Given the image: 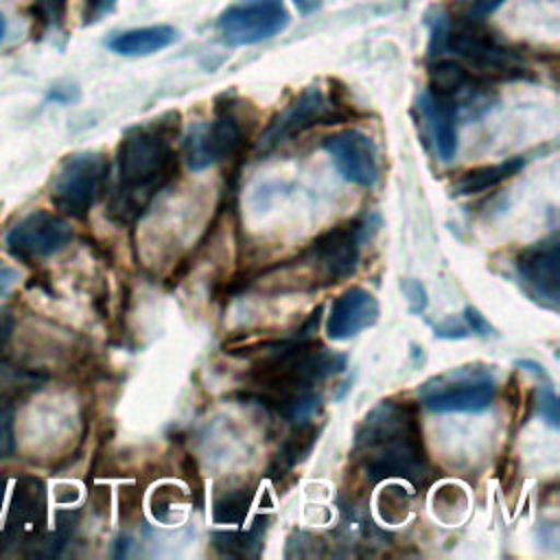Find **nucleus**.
Instances as JSON below:
<instances>
[{
  "mask_svg": "<svg viewBox=\"0 0 560 560\" xmlns=\"http://www.w3.org/2000/svg\"><path fill=\"white\" fill-rule=\"evenodd\" d=\"M400 291L405 293L407 298V304H409V313L411 315H422L427 304H429V293H427V287L416 280V278H407L400 282Z\"/></svg>",
  "mask_w": 560,
  "mask_h": 560,
  "instance_id": "24",
  "label": "nucleus"
},
{
  "mask_svg": "<svg viewBox=\"0 0 560 560\" xmlns=\"http://www.w3.org/2000/svg\"><path fill=\"white\" fill-rule=\"evenodd\" d=\"M46 378V372L37 368L0 359V409H11L13 405L26 400L31 394L44 387Z\"/></svg>",
  "mask_w": 560,
  "mask_h": 560,
  "instance_id": "16",
  "label": "nucleus"
},
{
  "mask_svg": "<svg viewBox=\"0 0 560 560\" xmlns=\"http://www.w3.org/2000/svg\"><path fill=\"white\" fill-rule=\"evenodd\" d=\"M346 118L348 112H343L339 101H328L317 85H308L276 118H271L256 142V151L269 153L315 125H335Z\"/></svg>",
  "mask_w": 560,
  "mask_h": 560,
  "instance_id": "8",
  "label": "nucleus"
},
{
  "mask_svg": "<svg viewBox=\"0 0 560 560\" xmlns=\"http://www.w3.org/2000/svg\"><path fill=\"white\" fill-rule=\"evenodd\" d=\"M378 315V300L363 287H350L332 300L326 317V335L332 341H348L365 328H372Z\"/></svg>",
  "mask_w": 560,
  "mask_h": 560,
  "instance_id": "13",
  "label": "nucleus"
},
{
  "mask_svg": "<svg viewBox=\"0 0 560 560\" xmlns=\"http://www.w3.org/2000/svg\"><path fill=\"white\" fill-rule=\"evenodd\" d=\"M514 365L521 368V370H525V372H529V374H534L542 385H545V383H551V378H549V374L545 372V368H542L540 363L532 361V359H518V361H514Z\"/></svg>",
  "mask_w": 560,
  "mask_h": 560,
  "instance_id": "34",
  "label": "nucleus"
},
{
  "mask_svg": "<svg viewBox=\"0 0 560 560\" xmlns=\"http://www.w3.org/2000/svg\"><path fill=\"white\" fill-rule=\"evenodd\" d=\"M18 280H20V271L0 260V295L9 293Z\"/></svg>",
  "mask_w": 560,
  "mask_h": 560,
  "instance_id": "32",
  "label": "nucleus"
},
{
  "mask_svg": "<svg viewBox=\"0 0 560 560\" xmlns=\"http://www.w3.org/2000/svg\"><path fill=\"white\" fill-rule=\"evenodd\" d=\"M15 326V317L7 306H0V348L9 341Z\"/></svg>",
  "mask_w": 560,
  "mask_h": 560,
  "instance_id": "33",
  "label": "nucleus"
},
{
  "mask_svg": "<svg viewBox=\"0 0 560 560\" xmlns=\"http://www.w3.org/2000/svg\"><path fill=\"white\" fill-rule=\"evenodd\" d=\"M245 142L247 129L234 107V98H228L225 105L217 101L212 122H195L186 131L182 151L190 171H203L217 162L238 164L245 153Z\"/></svg>",
  "mask_w": 560,
  "mask_h": 560,
  "instance_id": "6",
  "label": "nucleus"
},
{
  "mask_svg": "<svg viewBox=\"0 0 560 560\" xmlns=\"http://www.w3.org/2000/svg\"><path fill=\"white\" fill-rule=\"evenodd\" d=\"M254 499V488L247 483H236L225 490H217L212 501V518L223 525H238L245 521L247 510Z\"/></svg>",
  "mask_w": 560,
  "mask_h": 560,
  "instance_id": "20",
  "label": "nucleus"
},
{
  "mask_svg": "<svg viewBox=\"0 0 560 560\" xmlns=\"http://www.w3.org/2000/svg\"><path fill=\"white\" fill-rule=\"evenodd\" d=\"M317 435H319V427L313 420L293 424L291 433L284 438V442L280 444V448L276 453L271 472L287 475V472H291V468L302 464L311 455V451L317 442Z\"/></svg>",
  "mask_w": 560,
  "mask_h": 560,
  "instance_id": "19",
  "label": "nucleus"
},
{
  "mask_svg": "<svg viewBox=\"0 0 560 560\" xmlns=\"http://www.w3.org/2000/svg\"><path fill=\"white\" fill-rule=\"evenodd\" d=\"M464 15L472 18V20H483L490 13H494L505 0H457Z\"/></svg>",
  "mask_w": 560,
  "mask_h": 560,
  "instance_id": "28",
  "label": "nucleus"
},
{
  "mask_svg": "<svg viewBox=\"0 0 560 560\" xmlns=\"http://www.w3.org/2000/svg\"><path fill=\"white\" fill-rule=\"evenodd\" d=\"M354 457L370 483L405 479L420 488L435 479L418 407L409 400H381L363 416L354 429Z\"/></svg>",
  "mask_w": 560,
  "mask_h": 560,
  "instance_id": "1",
  "label": "nucleus"
},
{
  "mask_svg": "<svg viewBox=\"0 0 560 560\" xmlns=\"http://www.w3.org/2000/svg\"><path fill=\"white\" fill-rule=\"evenodd\" d=\"M72 236L74 232L61 214L33 210L7 232L4 247L22 262H39L66 249Z\"/></svg>",
  "mask_w": 560,
  "mask_h": 560,
  "instance_id": "10",
  "label": "nucleus"
},
{
  "mask_svg": "<svg viewBox=\"0 0 560 560\" xmlns=\"http://www.w3.org/2000/svg\"><path fill=\"white\" fill-rule=\"evenodd\" d=\"M293 4L302 11V13H313L322 7V0H293Z\"/></svg>",
  "mask_w": 560,
  "mask_h": 560,
  "instance_id": "35",
  "label": "nucleus"
},
{
  "mask_svg": "<svg viewBox=\"0 0 560 560\" xmlns=\"http://www.w3.org/2000/svg\"><path fill=\"white\" fill-rule=\"evenodd\" d=\"M15 451V420L11 409H0V462L9 459Z\"/></svg>",
  "mask_w": 560,
  "mask_h": 560,
  "instance_id": "25",
  "label": "nucleus"
},
{
  "mask_svg": "<svg viewBox=\"0 0 560 560\" xmlns=\"http://www.w3.org/2000/svg\"><path fill=\"white\" fill-rule=\"evenodd\" d=\"M116 0H85V22H96L112 11Z\"/></svg>",
  "mask_w": 560,
  "mask_h": 560,
  "instance_id": "31",
  "label": "nucleus"
},
{
  "mask_svg": "<svg viewBox=\"0 0 560 560\" xmlns=\"http://www.w3.org/2000/svg\"><path fill=\"white\" fill-rule=\"evenodd\" d=\"M462 319L466 324V328L470 330V335H479V337H488L494 335V328L490 326V322L475 308V306H466L462 313Z\"/></svg>",
  "mask_w": 560,
  "mask_h": 560,
  "instance_id": "29",
  "label": "nucleus"
},
{
  "mask_svg": "<svg viewBox=\"0 0 560 560\" xmlns=\"http://www.w3.org/2000/svg\"><path fill=\"white\" fill-rule=\"evenodd\" d=\"M4 33H7V18H4V13L0 11V42L4 39Z\"/></svg>",
  "mask_w": 560,
  "mask_h": 560,
  "instance_id": "36",
  "label": "nucleus"
},
{
  "mask_svg": "<svg viewBox=\"0 0 560 560\" xmlns=\"http://www.w3.org/2000/svg\"><path fill=\"white\" fill-rule=\"evenodd\" d=\"M418 109H420V116L431 133L438 158L442 162L453 160L457 153V109H455V105L427 90L418 98Z\"/></svg>",
  "mask_w": 560,
  "mask_h": 560,
  "instance_id": "14",
  "label": "nucleus"
},
{
  "mask_svg": "<svg viewBox=\"0 0 560 560\" xmlns=\"http://www.w3.org/2000/svg\"><path fill=\"white\" fill-rule=\"evenodd\" d=\"M494 378L481 365L448 370L418 387V400L438 413H479L494 402Z\"/></svg>",
  "mask_w": 560,
  "mask_h": 560,
  "instance_id": "7",
  "label": "nucleus"
},
{
  "mask_svg": "<svg viewBox=\"0 0 560 560\" xmlns=\"http://www.w3.org/2000/svg\"><path fill=\"white\" fill-rule=\"evenodd\" d=\"M339 175L361 188H372L378 179V153L370 136L357 129H341L322 142Z\"/></svg>",
  "mask_w": 560,
  "mask_h": 560,
  "instance_id": "12",
  "label": "nucleus"
},
{
  "mask_svg": "<svg viewBox=\"0 0 560 560\" xmlns=\"http://www.w3.org/2000/svg\"><path fill=\"white\" fill-rule=\"evenodd\" d=\"M184 492L173 483H162L151 494V512L158 521H168L173 508H177L184 501Z\"/></svg>",
  "mask_w": 560,
  "mask_h": 560,
  "instance_id": "22",
  "label": "nucleus"
},
{
  "mask_svg": "<svg viewBox=\"0 0 560 560\" xmlns=\"http://www.w3.org/2000/svg\"><path fill=\"white\" fill-rule=\"evenodd\" d=\"M66 9L68 0H31L28 15L33 20V26L39 28V33H46L55 26H61Z\"/></svg>",
  "mask_w": 560,
  "mask_h": 560,
  "instance_id": "21",
  "label": "nucleus"
},
{
  "mask_svg": "<svg viewBox=\"0 0 560 560\" xmlns=\"http://www.w3.org/2000/svg\"><path fill=\"white\" fill-rule=\"evenodd\" d=\"M269 516H256L247 529H219L210 534L217 553L228 558H256L262 547Z\"/></svg>",
  "mask_w": 560,
  "mask_h": 560,
  "instance_id": "17",
  "label": "nucleus"
},
{
  "mask_svg": "<svg viewBox=\"0 0 560 560\" xmlns=\"http://www.w3.org/2000/svg\"><path fill=\"white\" fill-rule=\"evenodd\" d=\"M289 22L282 0H238L217 18V33L230 46H252L278 35Z\"/></svg>",
  "mask_w": 560,
  "mask_h": 560,
  "instance_id": "9",
  "label": "nucleus"
},
{
  "mask_svg": "<svg viewBox=\"0 0 560 560\" xmlns=\"http://www.w3.org/2000/svg\"><path fill=\"white\" fill-rule=\"evenodd\" d=\"M472 18H438L431 28L429 57L448 55L479 79H525L529 70L521 55L497 39Z\"/></svg>",
  "mask_w": 560,
  "mask_h": 560,
  "instance_id": "3",
  "label": "nucleus"
},
{
  "mask_svg": "<svg viewBox=\"0 0 560 560\" xmlns=\"http://www.w3.org/2000/svg\"><path fill=\"white\" fill-rule=\"evenodd\" d=\"M140 508H142V490L138 486L120 488V518L122 521L138 518Z\"/></svg>",
  "mask_w": 560,
  "mask_h": 560,
  "instance_id": "27",
  "label": "nucleus"
},
{
  "mask_svg": "<svg viewBox=\"0 0 560 560\" xmlns=\"http://www.w3.org/2000/svg\"><path fill=\"white\" fill-rule=\"evenodd\" d=\"M177 33L168 24H153L142 28H129L109 37L107 48L125 57H147L175 42Z\"/></svg>",
  "mask_w": 560,
  "mask_h": 560,
  "instance_id": "15",
  "label": "nucleus"
},
{
  "mask_svg": "<svg viewBox=\"0 0 560 560\" xmlns=\"http://www.w3.org/2000/svg\"><path fill=\"white\" fill-rule=\"evenodd\" d=\"M538 411H540V416H542V420L549 424V427H553V429H558L560 427V416H558V396H556V392H553V387H551V383H545L542 385V389H540V398H538Z\"/></svg>",
  "mask_w": 560,
  "mask_h": 560,
  "instance_id": "26",
  "label": "nucleus"
},
{
  "mask_svg": "<svg viewBox=\"0 0 560 560\" xmlns=\"http://www.w3.org/2000/svg\"><path fill=\"white\" fill-rule=\"evenodd\" d=\"M381 217L368 214L361 221H350L322 232L289 267L302 273L300 287L319 289L350 278L359 265L361 245L378 230Z\"/></svg>",
  "mask_w": 560,
  "mask_h": 560,
  "instance_id": "4",
  "label": "nucleus"
},
{
  "mask_svg": "<svg viewBox=\"0 0 560 560\" xmlns=\"http://www.w3.org/2000/svg\"><path fill=\"white\" fill-rule=\"evenodd\" d=\"M109 182V160L96 151H79L61 160L52 175L48 197L66 217L83 221L103 197Z\"/></svg>",
  "mask_w": 560,
  "mask_h": 560,
  "instance_id": "5",
  "label": "nucleus"
},
{
  "mask_svg": "<svg viewBox=\"0 0 560 560\" xmlns=\"http://www.w3.org/2000/svg\"><path fill=\"white\" fill-rule=\"evenodd\" d=\"M433 332L440 339H466V337H470V330L466 328L464 319H455V317H448L446 322L433 324Z\"/></svg>",
  "mask_w": 560,
  "mask_h": 560,
  "instance_id": "30",
  "label": "nucleus"
},
{
  "mask_svg": "<svg viewBox=\"0 0 560 560\" xmlns=\"http://www.w3.org/2000/svg\"><path fill=\"white\" fill-rule=\"evenodd\" d=\"M525 166V158L516 155V158H508L499 164H486V166H477L466 171L455 184H453V195L462 197V195H477L483 190H490L508 179H512L514 175H518Z\"/></svg>",
  "mask_w": 560,
  "mask_h": 560,
  "instance_id": "18",
  "label": "nucleus"
},
{
  "mask_svg": "<svg viewBox=\"0 0 560 560\" xmlns=\"http://www.w3.org/2000/svg\"><path fill=\"white\" fill-rule=\"evenodd\" d=\"M177 112L125 131L116 149L118 184L107 201V217L112 221H136L147 210L151 199L173 182L179 162L171 140L177 136Z\"/></svg>",
  "mask_w": 560,
  "mask_h": 560,
  "instance_id": "2",
  "label": "nucleus"
},
{
  "mask_svg": "<svg viewBox=\"0 0 560 560\" xmlns=\"http://www.w3.org/2000/svg\"><path fill=\"white\" fill-rule=\"evenodd\" d=\"M516 273L527 293L556 311L560 302V241L558 234L523 247L516 256Z\"/></svg>",
  "mask_w": 560,
  "mask_h": 560,
  "instance_id": "11",
  "label": "nucleus"
},
{
  "mask_svg": "<svg viewBox=\"0 0 560 560\" xmlns=\"http://www.w3.org/2000/svg\"><path fill=\"white\" fill-rule=\"evenodd\" d=\"M378 505H381V516L385 523H398L407 516V508H409L407 492H402V488H398V486H387L381 492Z\"/></svg>",
  "mask_w": 560,
  "mask_h": 560,
  "instance_id": "23",
  "label": "nucleus"
}]
</instances>
